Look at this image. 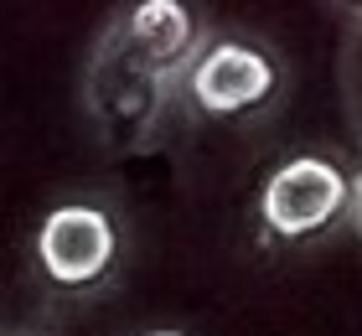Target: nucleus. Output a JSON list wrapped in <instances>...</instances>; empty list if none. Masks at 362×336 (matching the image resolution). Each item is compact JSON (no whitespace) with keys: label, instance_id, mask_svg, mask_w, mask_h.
<instances>
[{"label":"nucleus","instance_id":"nucleus-5","mask_svg":"<svg viewBox=\"0 0 362 336\" xmlns=\"http://www.w3.org/2000/svg\"><path fill=\"white\" fill-rule=\"evenodd\" d=\"M352 202H357V223H362V176H357V192H352Z\"/></svg>","mask_w":362,"mask_h":336},{"label":"nucleus","instance_id":"nucleus-1","mask_svg":"<svg viewBox=\"0 0 362 336\" xmlns=\"http://www.w3.org/2000/svg\"><path fill=\"white\" fill-rule=\"evenodd\" d=\"M347 202V181L337 176V166L326 161H290L279 166L264 187V223L285 238H300V233L321 228L326 217H337V207Z\"/></svg>","mask_w":362,"mask_h":336},{"label":"nucleus","instance_id":"nucleus-4","mask_svg":"<svg viewBox=\"0 0 362 336\" xmlns=\"http://www.w3.org/2000/svg\"><path fill=\"white\" fill-rule=\"evenodd\" d=\"M129 37H135L156 62H171L181 47H187L192 21H187V11H181L176 0H145L135 11V21H129Z\"/></svg>","mask_w":362,"mask_h":336},{"label":"nucleus","instance_id":"nucleus-3","mask_svg":"<svg viewBox=\"0 0 362 336\" xmlns=\"http://www.w3.org/2000/svg\"><path fill=\"white\" fill-rule=\"evenodd\" d=\"M269 62L249 52V47H238V42H223V47H212V52L202 57V67L192 73V93H197V104L212 109V114H233V109H249L259 104V98L269 93Z\"/></svg>","mask_w":362,"mask_h":336},{"label":"nucleus","instance_id":"nucleus-6","mask_svg":"<svg viewBox=\"0 0 362 336\" xmlns=\"http://www.w3.org/2000/svg\"><path fill=\"white\" fill-rule=\"evenodd\" d=\"M151 336H181V331H151Z\"/></svg>","mask_w":362,"mask_h":336},{"label":"nucleus","instance_id":"nucleus-2","mask_svg":"<svg viewBox=\"0 0 362 336\" xmlns=\"http://www.w3.org/2000/svg\"><path fill=\"white\" fill-rule=\"evenodd\" d=\"M37 254L52 279L83 284L114 259V228L98 207H57L37 233Z\"/></svg>","mask_w":362,"mask_h":336}]
</instances>
